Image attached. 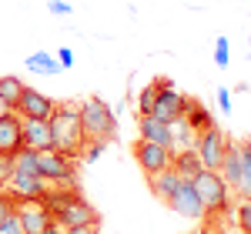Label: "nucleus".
Returning <instances> with one entry per match:
<instances>
[{"instance_id":"nucleus-1","label":"nucleus","mask_w":251,"mask_h":234,"mask_svg":"<svg viewBox=\"0 0 251 234\" xmlns=\"http://www.w3.org/2000/svg\"><path fill=\"white\" fill-rule=\"evenodd\" d=\"M50 134H54V147L67 157H80L87 134H84V124H80V111L77 104H57L54 114H50Z\"/></svg>"},{"instance_id":"nucleus-2","label":"nucleus","mask_w":251,"mask_h":234,"mask_svg":"<svg viewBox=\"0 0 251 234\" xmlns=\"http://www.w3.org/2000/svg\"><path fill=\"white\" fill-rule=\"evenodd\" d=\"M80 111V124L87 140H114L117 134V114L111 111V104L104 97H87L77 104Z\"/></svg>"},{"instance_id":"nucleus-3","label":"nucleus","mask_w":251,"mask_h":234,"mask_svg":"<svg viewBox=\"0 0 251 234\" xmlns=\"http://www.w3.org/2000/svg\"><path fill=\"white\" fill-rule=\"evenodd\" d=\"M194 184V191H198V197H201V204H204V211H208V217H221V214H228L234 204H231V187L225 184V177L218 174V171H201V174L191 181Z\"/></svg>"},{"instance_id":"nucleus-4","label":"nucleus","mask_w":251,"mask_h":234,"mask_svg":"<svg viewBox=\"0 0 251 234\" xmlns=\"http://www.w3.org/2000/svg\"><path fill=\"white\" fill-rule=\"evenodd\" d=\"M74 161L77 157L60 154L54 151H37V171L50 187H74Z\"/></svg>"},{"instance_id":"nucleus-5","label":"nucleus","mask_w":251,"mask_h":234,"mask_svg":"<svg viewBox=\"0 0 251 234\" xmlns=\"http://www.w3.org/2000/svg\"><path fill=\"white\" fill-rule=\"evenodd\" d=\"M134 157H137V164H141V171H144V177H154V174H161V171L171 167L174 151L164 147V144H154V140L137 137L134 140Z\"/></svg>"},{"instance_id":"nucleus-6","label":"nucleus","mask_w":251,"mask_h":234,"mask_svg":"<svg viewBox=\"0 0 251 234\" xmlns=\"http://www.w3.org/2000/svg\"><path fill=\"white\" fill-rule=\"evenodd\" d=\"M54 107H57V100L40 94V91H34V87H27V84H24L20 97L14 100V114L24 117V120H50Z\"/></svg>"},{"instance_id":"nucleus-7","label":"nucleus","mask_w":251,"mask_h":234,"mask_svg":"<svg viewBox=\"0 0 251 234\" xmlns=\"http://www.w3.org/2000/svg\"><path fill=\"white\" fill-rule=\"evenodd\" d=\"M225 147H228V134H225L218 124L194 137V151H198L201 164H204L208 171H218V164H221V157H225Z\"/></svg>"},{"instance_id":"nucleus-8","label":"nucleus","mask_w":251,"mask_h":234,"mask_svg":"<svg viewBox=\"0 0 251 234\" xmlns=\"http://www.w3.org/2000/svg\"><path fill=\"white\" fill-rule=\"evenodd\" d=\"M188 111V97L174 87L168 77H157V100H154V111L151 114L161 117V120H174Z\"/></svg>"},{"instance_id":"nucleus-9","label":"nucleus","mask_w":251,"mask_h":234,"mask_svg":"<svg viewBox=\"0 0 251 234\" xmlns=\"http://www.w3.org/2000/svg\"><path fill=\"white\" fill-rule=\"evenodd\" d=\"M164 204L171 208L174 214L188 217V221H204V217H208V211H204V204H201V197H198V191H194L191 181H181L177 191H174Z\"/></svg>"},{"instance_id":"nucleus-10","label":"nucleus","mask_w":251,"mask_h":234,"mask_svg":"<svg viewBox=\"0 0 251 234\" xmlns=\"http://www.w3.org/2000/svg\"><path fill=\"white\" fill-rule=\"evenodd\" d=\"M50 184L37 174H20V171H10L7 177V184H3V191L10 194V201H40L44 191H47Z\"/></svg>"},{"instance_id":"nucleus-11","label":"nucleus","mask_w":251,"mask_h":234,"mask_svg":"<svg viewBox=\"0 0 251 234\" xmlns=\"http://www.w3.org/2000/svg\"><path fill=\"white\" fill-rule=\"evenodd\" d=\"M14 214L20 217L24 234H40L47 224H54V214L44 208V201H14Z\"/></svg>"},{"instance_id":"nucleus-12","label":"nucleus","mask_w":251,"mask_h":234,"mask_svg":"<svg viewBox=\"0 0 251 234\" xmlns=\"http://www.w3.org/2000/svg\"><path fill=\"white\" fill-rule=\"evenodd\" d=\"M24 151V131H20V117L14 111L0 117V157H14Z\"/></svg>"},{"instance_id":"nucleus-13","label":"nucleus","mask_w":251,"mask_h":234,"mask_svg":"<svg viewBox=\"0 0 251 234\" xmlns=\"http://www.w3.org/2000/svg\"><path fill=\"white\" fill-rule=\"evenodd\" d=\"M20 131H24V147L27 151H54V134L47 120H24L20 117Z\"/></svg>"},{"instance_id":"nucleus-14","label":"nucleus","mask_w":251,"mask_h":234,"mask_svg":"<svg viewBox=\"0 0 251 234\" xmlns=\"http://www.w3.org/2000/svg\"><path fill=\"white\" fill-rule=\"evenodd\" d=\"M137 137L171 147V131H168V120H161V117H154V114H137Z\"/></svg>"},{"instance_id":"nucleus-15","label":"nucleus","mask_w":251,"mask_h":234,"mask_svg":"<svg viewBox=\"0 0 251 234\" xmlns=\"http://www.w3.org/2000/svg\"><path fill=\"white\" fill-rule=\"evenodd\" d=\"M238 167H241V147H238V140L228 137V147H225V157H221V164H218V174L225 177V184L228 187H238Z\"/></svg>"},{"instance_id":"nucleus-16","label":"nucleus","mask_w":251,"mask_h":234,"mask_svg":"<svg viewBox=\"0 0 251 234\" xmlns=\"http://www.w3.org/2000/svg\"><path fill=\"white\" fill-rule=\"evenodd\" d=\"M168 131H171V151L177 154V151H191L194 147V131H191V124H188V117L181 114V117H174V120H168Z\"/></svg>"},{"instance_id":"nucleus-17","label":"nucleus","mask_w":251,"mask_h":234,"mask_svg":"<svg viewBox=\"0 0 251 234\" xmlns=\"http://www.w3.org/2000/svg\"><path fill=\"white\" fill-rule=\"evenodd\" d=\"M184 177L177 174L174 167H168V171H161V174H154V177H148V187H151V194L157 197V201H168V197L177 191V184H181Z\"/></svg>"},{"instance_id":"nucleus-18","label":"nucleus","mask_w":251,"mask_h":234,"mask_svg":"<svg viewBox=\"0 0 251 234\" xmlns=\"http://www.w3.org/2000/svg\"><path fill=\"white\" fill-rule=\"evenodd\" d=\"M171 167L177 171V174L184 177V181H194V177L204 171V164H201V157H198V151H177L174 154V161H171Z\"/></svg>"},{"instance_id":"nucleus-19","label":"nucleus","mask_w":251,"mask_h":234,"mask_svg":"<svg viewBox=\"0 0 251 234\" xmlns=\"http://www.w3.org/2000/svg\"><path fill=\"white\" fill-rule=\"evenodd\" d=\"M241 147V167H238V197H251V140H238Z\"/></svg>"},{"instance_id":"nucleus-20","label":"nucleus","mask_w":251,"mask_h":234,"mask_svg":"<svg viewBox=\"0 0 251 234\" xmlns=\"http://www.w3.org/2000/svg\"><path fill=\"white\" fill-rule=\"evenodd\" d=\"M184 117H188V124H191L194 134H201V131H208V127H214V114L201 104V100H191L188 97V111H184Z\"/></svg>"},{"instance_id":"nucleus-21","label":"nucleus","mask_w":251,"mask_h":234,"mask_svg":"<svg viewBox=\"0 0 251 234\" xmlns=\"http://www.w3.org/2000/svg\"><path fill=\"white\" fill-rule=\"evenodd\" d=\"M27 70H34V74H60L64 67L57 64V57H50V54L37 50V54L27 57Z\"/></svg>"},{"instance_id":"nucleus-22","label":"nucleus","mask_w":251,"mask_h":234,"mask_svg":"<svg viewBox=\"0 0 251 234\" xmlns=\"http://www.w3.org/2000/svg\"><path fill=\"white\" fill-rule=\"evenodd\" d=\"M154 100H157V80L144 84L141 94H137V114H151L154 111Z\"/></svg>"},{"instance_id":"nucleus-23","label":"nucleus","mask_w":251,"mask_h":234,"mask_svg":"<svg viewBox=\"0 0 251 234\" xmlns=\"http://www.w3.org/2000/svg\"><path fill=\"white\" fill-rule=\"evenodd\" d=\"M20 91H24V80H20V77H10V74L0 77V94H3L7 104H10V111H14V100L20 97Z\"/></svg>"},{"instance_id":"nucleus-24","label":"nucleus","mask_w":251,"mask_h":234,"mask_svg":"<svg viewBox=\"0 0 251 234\" xmlns=\"http://www.w3.org/2000/svg\"><path fill=\"white\" fill-rule=\"evenodd\" d=\"M234 217H238V231L251 234V197H241L238 208H234Z\"/></svg>"},{"instance_id":"nucleus-25","label":"nucleus","mask_w":251,"mask_h":234,"mask_svg":"<svg viewBox=\"0 0 251 234\" xmlns=\"http://www.w3.org/2000/svg\"><path fill=\"white\" fill-rule=\"evenodd\" d=\"M104 151H107V140H87L84 151H80V161H84V164H94Z\"/></svg>"},{"instance_id":"nucleus-26","label":"nucleus","mask_w":251,"mask_h":234,"mask_svg":"<svg viewBox=\"0 0 251 234\" xmlns=\"http://www.w3.org/2000/svg\"><path fill=\"white\" fill-rule=\"evenodd\" d=\"M214 64L218 67H228L231 64V40L228 37H218V44H214Z\"/></svg>"},{"instance_id":"nucleus-27","label":"nucleus","mask_w":251,"mask_h":234,"mask_svg":"<svg viewBox=\"0 0 251 234\" xmlns=\"http://www.w3.org/2000/svg\"><path fill=\"white\" fill-rule=\"evenodd\" d=\"M0 234H24V228H20V217L10 211L7 217H0Z\"/></svg>"},{"instance_id":"nucleus-28","label":"nucleus","mask_w":251,"mask_h":234,"mask_svg":"<svg viewBox=\"0 0 251 234\" xmlns=\"http://www.w3.org/2000/svg\"><path fill=\"white\" fill-rule=\"evenodd\" d=\"M218 107H221V114H231V91L228 87L218 91Z\"/></svg>"},{"instance_id":"nucleus-29","label":"nucleus","mask_w":251,"mask_h":234,"mask_svg":"<svg viewBox=\"0 0 251 234\" xmlns=\"http://www.w3.org/2000/svg\"><path fill=\"white\" fill-rule=\"evenodd\" d=\"M47 10H50V14H60V17H67V14H71V3H64V0H47Z\"/></svg>"},{"instance_id":"nucleus-30","label":"nucleus","mask_w":251,"mask_h":234,"mask_svg":"<svg viewBox=\"0 0 251 234\" xmlns=\"http://www.w3.org/2000/svg\"><path fill=\"white\" fill-rule=\"evenodd\" d=\"M57 64L67 70V67H74V50H67V47H60L57 50Z\"/></svg>"},{"instance_id":"nucleus-31","label":"nucleus","mask_w":251,"mask_h":234,"mask_svg":"<svg viewBox=\"0 0 251 234\" xmlns=\"http://www.w3.org/2000/svg\"><path fill=\"white\" fill-rule=\"evenodd\" d=\"M10 211H14V201H10V194L0 187V217H7Z\"/></svg>"},{"instance_id":"nucleus-32","label":"nucleus","mask_w":251,"mask_h":234,"mask_svg":"<svg viewBox=\"0 0 251 234\" xmlns=\"http://www.w3.org/2000/svg\"><path fill=\"white\" fill-rule=\"evenodd\" d=\"M67 234H104L100 224H80V228H67Z\"/></svg>"},{"instance_id":"nucleus-33","label":"nucleus","mask_w":251,"mask_h":234,"mask_svg":"<svg viewBox=\"0 0 251 234\" xmlns=\"http://www.w3.org/2000/svg\"><path fill=\"white\" fill-rule=\"evenodd\" d=\"M40 234H67V231H64L60 224H47V228H44V231H40Z\"/></svg>"},{"instance_id":"nucleus-34","label":"nucleus","mask_w":251,"mask_h":234,"mask_svg":"<svg viewBox=\"0 0 251 234\" xmlns=\"http://www.w3.org/2000/svg\"><path fill=\"white\" fill-rule=\"evenodd\" d=\"M7 111H10V104H7V100H3V94H0V117L7 114Z\"/></svg>"}]
</instances>
